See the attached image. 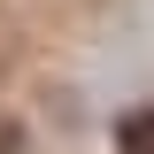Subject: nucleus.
Returning a JSON list of instances; mask_svg holds the SVG:
<instances>
[{"mask_svg": "<svg viewBox=\"0 0 154 154\" xmlns=\"http://www.w3.org/2000/svg\"><path fill=\"white\" fill-rule=\"evenodd\" d=\"M123 146H131V154H154V123H146V116L131 123V139H123Z\"/></svg>", "mask_w": 154, "mask_h": 154, "instance_id": "1", "label": "nucleus"}]
</instances>
